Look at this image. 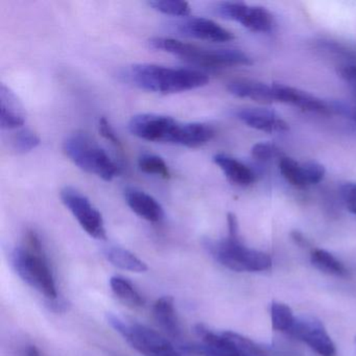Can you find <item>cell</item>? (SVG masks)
<instances>
[{"label": "cell", "instance_id": "32", "mask_svg": "<svg viewBox=\"0 0 356 356\" xmlns=\"http://www.w3.org/2000/svg\"><path fill=\"white\" fill-rule=\"evenodd\" d=\"M99 131L102 136H103L106 140L109 141V143L115 145L118 149H122V141L118 138V134H116L114 129L112 128L111 124H110L107 118H99Z\"/></svg>", "mask_w": 356, "mask_h": 356}, {"label": "cell", "instance_id": "10", "mask_svg": "<svg viewBox=\"0 0 356 356\" xmlns=\"http://www.w3.org/2000/svg\"><path fill=\"white\" fill-rule=\"evenodd\" d=\"M289 334L307 343L321 356H337L334 343L327 333L323 323L314 316H302L296 318Z\"/></svg>", "mask_w": 356, "mask_h": 356}, {"label": "cell", "instance_id": "18", "mask_svg": "<svg viewBox=\"0 0 356 356\" xmlns=\"http://www.w3.org/2000/svg\"><path fill=\"white\" fill-rule=\"evenodd\" d=\"M213 161L224 172L226 178L234 184L249 186L255 181L256 177L253 170L236 158L220 153L214 156Z\"/></svg>", "mask_w": 356, "mask_h": 356}, {"label": "cell", "instance_id": "2", "mask_svg": "<svg viewBox=\"0 0 356 356\" xmlns=\"http://www.w3.org/2000/svg\"><path fill=\"white\" fill-rule=\"evenodd\" d=\"M124 76L139 89L162 95L193 90L209 83L208 76L197 70L165 67L156 64L131 66Z\"/></svg>", "mask_w": 356, "mask_h": 356}, {"label": "cell", "instance_id": "23", "mask_svg": "<svg viewBox=\"0 0 356 356\" xmlns=\"http://www.w3.org/2000/svg\"><path fill=\"white\" fill-rule=\"evenodd\" d=\"M312 264L322 272L334 276L347 277L348 270L332 254L325 250L314 249L312 251Z\"/></svg>", "mask_w": 356, "mask_h": 356}, {"label": "cell", "instance_id": "20", "mask_svg": "<svg viewBox=\"0 0 356 356\" xmlns=\"http://www.w3.org/2000/svg\"><path fill=\"white\" fill-rule=\"evenodd\" d=\"M104 255L114 266L134 273L147 272V266L145 261L137 257L129 250L120 247H108L104 250Z\"/></svg>", "mask_w": 356, "mask_h": 356}, {"label": "cell", "instance_id": "9", "mask_svg": "<svg viewBox=\"0 0 356 356\" xmlns=\"http://www.w3.org/2000/svg\"><path fill=\"white\" fill-rule=\"evenodd\" d=\"M218 15L232 22H238L248 30L256 33H268L274 29L275 19L268 10L258 6L226 1L216 7Z\"/></svg>", "mask_w": 356, "mask_h": 356}, {"label": "cell", "instance_id": "34", "mask_svg": "<svg viewBox=\"0 0 356 356\" xmlns=\"http://www.w3.org/2000/svg\"><path fill=\"white\" fill-rule=\"evenodd\" d=\"M291 238H293V241H295L297 245H299L300 247L306 248L309 245L307 239H306L304 235L302 234L301 232H299V231H293V232H291Z\"/></svg>", "mask_w": 356, "mask_h": 356}, {"label": "cell", "instance_id": "3", "mask_svg": "<svg viewBox=\"0 0 356 356\" xmlns=\"http://www.w3.org/2000/svg\"><path fill=\"white\" fill-rule=\"evenodd\" d=\"M12 264L24 282L47 299H57L55 278L49 268L40 237L34 230L26 231L22 247L14 250Z\"/></svg>", "mask_w": 356, "mask_h": 356}, {"label": "cell", "instance_id": "11", "mask_svg": "<svg viewBox=\"0 0 356 356\" xmlns=\"http://www.w3.org/2000/svg\"><path fill=\"white\" fill-rule=\"evenodd\" d=\"M172 28L183 36L199 39V40L228 42L234 39V35L230 31L207 18H184L181 22L172 24Z\"/></svg>", "mask_w": 356, "mask_h": 356}, {"label": "cell", "instance_id": "31", "mask_svg": "<svg viewBox=\"0 0 356 356\" xmlns=\"http://www.w3.org/2000/svg\"><path fill=\"white\" fill-rule=\"evenodd\" d=\"M339 195L346 208L356 214V182L343 183L339 187Z\"/></svg>", "mask_w": 356, "mask_h": 356}, {"label": "cell", "instance_id": "28", "mask_svg": "<svg viewBox=\"0 0 356 356\" xmlns=\"http://www.w3.org/2000/svg\"><path fill=\"white\" fill-rule=\"evenodd\" d=\"M232 341L236 345L238 349L239 355L241 356H268V354L258 347L254 341L243 335L238 334V333L228 331Z\"/></svg>", "mask_w": 356, "mask_h": 356}, {"label": "cell", "instance_id": "33", "mask_svg": "<svg viewBox=\"0 0 356 356\" xmlns=\"http://www.w3.org/2000/svg\"><path fill=\"white\" fill-rule=\"evenodd\" d=\"M339 76L351 87L356 95V65L341 66L339 70Z\"/></svg>", "mask_w": 356, "mask_h": 356}, {"label": "cell", "instance_id": "12", "mask_svg": "<svg viewBox=\"0 0 356 356\" xmlns=\"http://www.w3.org/2000/svg\"><path fill=\"white\" fill-rule=\"evenodd\" d=\"M195 332L201 341L187 347L189 351L201 356H241L228 331L216 333L199 324L195 326Z\"/></svg>", "mask_w": 356, "mask_h": 356}, {"label": "cell", "instance_id": "27", "mask_svg": "<svg viewBox=\"0 0 356 356\" xmlns=\"http://www.w3.org/2000/svg\"><path fill=\"white\" fill-rule=\"evenodd\" d=\"M40 145V137L29 129H24L14 135L12 139L13 149L17 153L26 154L33 151Z\"/></svg>", "mask_w": 356, "mask_h": 356}, {"label": "cell", "instance_id": "17", "mask_svg": "<svg viewBox=\"0 0 356 356\" xmlns=\"http://www.w3.org/2000/svg\"><path fill=\"white\" fill-rule=\"evenodd\" d=\"M229 93L239 97L249 99L260 104H272L276 101L274 86L254 80H236L227 86Z\"/></svg>", "mask_w": 356, "mask_h": 356}, {"label": "cell", "instance_id": "14", "mask_svg": "<svg viewBox=\"0 0 356 356\" xmlns=\"http://www.w3.org/2000/svg\"><path fill=\"white\" fill-rule=\"evenodd\" d=\"M236 118L250 128L266 133H283L289 130V124L272 110L245 108L236 112Z\"/></svg>", "mask_w": 356, "mask_h": 356}, {"label": "cell", "instance_id": "15", "mask_svg": "<svg viewBox=\"0 0 356 356\" xmlns=\"http://www.w3.org/2000/svg\"><path fill=\"white\" fill-rule=\"evenodd\" d=\"M26 111L17 95L5 84L0 87V124L3 130L20 128L26 122Z\"/></svg>", "mask_w": 356, "mask_h": 356}, {"label": "cell", "instance_id": "8", "mask_svg": "<svg viewBox=\"0 0 356 356\" xmlns=\"http://www.w3.org/2000/svg\"><path fill=\"white\" fill-rule=\"evenodd\" d=\"M61 200L81 227L91 237L97 239L107 238L103 216L86 195L74 187L66 186L61 191Z\"/></svg>", "mask_w": 356, "mask_h": 356}, {"label": "cell", "instance_id": "16", "mask_svg": "<svg viewBox=\"0 0 356 356\" xmlns=\"http://www.w3.org/2000/svg\"><path fill=\"white\" fill-rule=\"evenodd\" d=\"M124 199L133 212L143 220L151 222H161L163 220V207L149 193L137 188H127L124 191Z\"/></svg>", "mask_w": 356, "mask_h": 356}, {"label": "cell", "instance_id": "7", "mask_svg": "<svg viewBox=\"0 0 356 356\" xmlns=\"http://www.w3.org/2000/svg\"><path fill=\"white\" fill-rule=\"evenodd\" d=\"M108 323L115 329L135 350L145 356H181L170 341L159 332L143 326L130 324L112 314H107Z\"/></svg>", "mask_w": 356, "mask_h": 356}, {"label": "cell", "instance_id": "35", "mask_svg": "<svg viewBox=\"0 0 356 356\" xmlns=\"http://www.w3.org/2000/svg\"><path fill=\"white\" fill-rule=\"evenodd\" d=\"M26 353V356H40V352L37 349L36 346H29Z\"/></svg>", "mask_w": 356, "mask_h": 356}, {"label": "cell", "instance_id": "24", "mask_svg": "<svg viewBox=\"0 0 356 356\" xmlns=\"http://www.w3.org/2000/svg\"><path fill=\"white\" fill-rule=\"evenodd\" d=\"M270 318L275 330L287 333L293 326L296 320L291 308L281 302H273L270 306Z\"/></svg>", "mask_w": 356, "mask_h": 356}, {"label": "cell", "instance_id": "36", "mask_svg": "<svg viewBox=\"0 0 356 356\" xmlns=\"http://www.w3.org/2000/svg\"><path fill=\"white\" fill-rule=\"evenodd\" d=\"M353 118L356 120V111H354Z\"/></svg>", "mask_w": 356, "mask_h": 356}, {"label": "cell", "instance_id": "21", "mask_svg": "<svg viewBox=\"0 0 356 356\" xmlns=\"http://www.w3.org/2000/svg\"><path fill=\"white\" fill-rule=\"evenodd\" d=\"M110 286L114 295L124 305L131 308H138L145 305V299L133 283L122 276H114L110 279Z\"/></svg>", "mask_w": 356, "mask_h": 356}, {"label": "cell", "instance_id": "26", "mask_svg": "<svg viewBox=\"0 0 356 356\" xmlns=\"http://www.w3.org/2000/svg\"><path fill=\"white\" fill-rule=\"evenodd\" d=\"M149 7L155 11L165 15L175 16V17H184L191 14V6L186 1H176V0H155L149 1Z\"/></svg>", "mask_w": 356, "mask_h": 356}, {"label": "cell", "instance_id": "5", "mask_svg": "<svg viewBox=\"0 0 356 356\" xmlns=\"http://www.w3.org/2000/svg\"><path fill=\"white\" fill-rule=\"evenodd\" d=\"M63 149L66 156L84 172L105 181H112L120 174L115 162L88 133H72L64 140Z\"/></svg>", "mask_w": 356, "mask_h": 356}, {"label": "cell", "instance_id": "25", "mask_svg": "<svg viewBox=\"0 0 356 356\" xmlns=\"http://www.w3.org/2000/svg\"><path fill=\"white\" fill-rule=\"evenodd\" d=\"M138 166L145 174L156 175L163 179H168L170 177L168 164L159 156L143 154L139 158Z\"/></svg>", "mask_w": 356, "mask_h": 356}, {"label": "cell", "instance_id": "6", "mask_svg": "<svg viewBox=\"0 0 356 356\" xmlns=\"http://www.w3.org/2000/svg\"><path fill=\"white\" fill-rule=\"evenodd\" d=\"M204 245L216 261L235 272H262L272 266L268 254L245 247L239 236L228 235L220 241L207 238Z\"/></svg>", "mask_w": 356, "mask_h": 356}, {"label": "cell", "instance_id": "4", "mask_svg": "<svg viewBox=\"0 0 356 356\" xmlns=\"http://www.w3.org/2000/svg\"><path fill=\"white\" fill-rule=\"evenodd\" d=\"M149 45L157 51L178 56L197 65L209 68H225L231 66H250L253 60L239 49H207L189 44L172 38L156 37Z\"/></svg>", "mask_w": 356, "mask_h": 356}, {"label": "cell", "instance_id": "22", "mask_svg": "<svg viewBox=\"0 0 356 356\" xmlns=\"http://www.w3.org/2000/svg\"><path fill=\"white\" fill-rule=\"evenodd\" d=\"M279 170L286 182L293 186L297 187V188H305V187L309 186L304 162L300 163L293 158L283 156L279 160Z\"/></svg>", "mask_w": 356, "mask_h": 356}, {"label": "cell", "instance_id": "30", "mask_svg": "<svg viewBox=\"0 0 356 356\" xmlns=\"http://www.w3.org/2000/svg\"><path fill=\"white\" fill-rule=\"evenodd\" d=\"M321 49H325L328 53H332L335 56H341L345 58H356V49L343 43L337 41H321Z\"/></svg>", "mask_w": 356, "mask_h": 356}, {"label": "cell", "instance_id": "19", "mask_svg": "<svg viewBox=\"0 0 356 356\" xmlns=\"http://www.w3.org/2000/svg\"><path fill=\"white\" fill-rule=\"evenodd\" d=\"M154 318L159 326L168 334L178 337L181 333L180 324L175 309L174 298L164 296L154 304Z\"/></svg>", "mask_w": 356, "mask_h": 356}, {"label": "cell", "instance_id": "1", "mask_svg": "<svg viewBox=\"0 0 356 356\" xmlns=\"http://www.w3.org/2000/svg\"><path fill=\"white\" fill-rule=\"evenodd\" d=\"M129 130L135 136L152 143H172L199 147L209 143L216 130L203 122H180L170 116L145 113L133 116Z\"/></svg>", "mask_w": 356, "mask_h": 356}, {"label": "cell", "instance_id": "13", "mask_svg": "<svg viewBox=\"0 0 356 356\" xmlns=\"http://www.w3.org/2000/svg\"><path fill=\"white\" fill-rule=\"evenodd\" d=\"M273 86L276 93L277 102L289 104L300 108L303 111L312 112V113L328 115L334 112L332 105H329L326 102L306 91L283 84H273Z\"/></svg>", "mask_w": 356, "mask_h": 356}, {"label": "cell", "instance_id": "29", "mask_svg": "<svg viewBox=\"0 0 356 356\" xmlns=\"http://www.w3.org/2000/svg\"><path fill=\"white\" fill-rule=\"evenodd\" d=\"M252 156L260 161H270L272 159H279L283 157L282 152L274 143H258L252 147Z\"/></svg>", "mask_w": 356, "mask_h": 356}]
</instances>
